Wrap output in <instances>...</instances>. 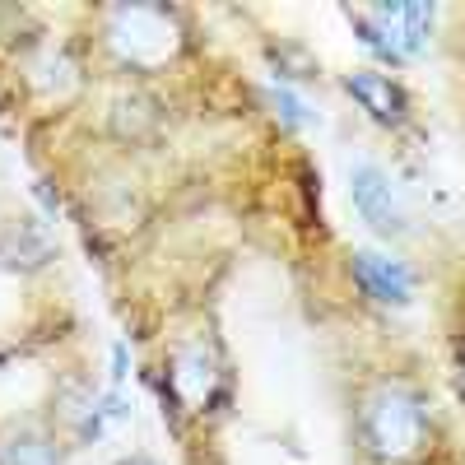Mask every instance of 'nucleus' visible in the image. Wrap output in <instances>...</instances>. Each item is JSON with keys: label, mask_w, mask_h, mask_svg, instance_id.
<instances>
[{"label": "nucleus", "mask_w": 465, "mask_h": 465, "mask_svg": "<svg viewBox=\"0 0 465 465\" xmlns=\"http://www.w3.org/2000/svg\"><path fill=\"white\" fill-rule=\"evenodd\" d=\"M349 280H354V289L377 302V307H410L414 293H419V280L414 270L396 256V252H377V247H354L349 252Z\"/></svg>", "instance_id": "nucleus-7"}, {"label": "nucleus", "mask_w": 465, "mask_h": 465, "mask_svg": "<svg viewBox=\"0 0 465 465\" xmlns=\"http://www.w3.org/2000/svg\"><path fill=\"white\" fill-rule=\"evenodd\" d=\"M451 372H456V391H460V401H465V331H460L456 344H451Z\"/></svg>", "instance_id": "nucleus-11"}, {"label": "nucleus", "mask_w": 465, "mask_h": 465, "mask_svg": "<svg viewBox=\"0 0 465 465\" xmlns=\"http://www.w3.org/2000/svg\"><path fill=\"white\" fill-rule=\"evenodd\" d=\"M344 24L354 28L363 52H372L381 65H410L423 61L433 47V5H368V10H344Z\"/></svg>", "instance_id": "nucleus-3"}, {"label": "nucleus", "mask_w": 465, "mask_h": 465, "mask_svg": "<svg viewBox=\"0 0 465 465\" xmlns=\"http://www.w3.org/2000/svg\"><path fill=\"white\" fill-rule=\"evenodd\" d=\"M0 465H65V447L47 423H15L0 433Z\"/></svg>", "instance_id": "nucleus-8"}, {"label": "nucleus", "mask_w": 465, "mask_h": 465, "mask_svg": "<svg viewBox=\"0 0 465 465\" xmlns=\"http://www.w3.org/2000/svg\"><path fill=\"white\" fill-rule=\"evenodd\" d=\"M340 89H344V98H354V107L368 116L372 126L391 131V135H401V131L414 126V98H410V89L396 80L391 70H381V65H354V70L340 74Z\"/></svg>", "instance_id": "nucleus-4"}, {"label": "nucleus", "mask_w": 465, "mask_h": 465, "mask_svg": "<svg viewBox=\"0 0 465 465\" xmlns=\"http://www.w3.org/2000/svg\"><path fill=\"white\" fill-rule=\"evenodd\" d=\"M354 438L372 465H423L438 447L433 396L405 372H377L354 396Z\"/></svg>", "instance_id": "nucleus-1"}, {"label": "nucleus", "mask_w": 465, "mask_h": 465, "mask_svg": "<svg viewBox=\"0 0 465 465\" xmlns=\"http://www.w3.org/2000/svg\"><path fill=\"white\" fill-rule=\"evenodd\" d=\"M223 381H228V372H223V359L214 354L210 340H186V344L173 349L168 391L191 414H205V405H214V391H219Z\"/></svg>", "instance_id": "nucleus-6"}, {"label": "nucleus", "mask_w": 465, "mask_h": 465, "mask_svg": "<svg viewBox=\"0 0 465 465\" xmlns=\"http://www.w3.org/2000/svg\"><path fill=\"white\" fill-rule=\"evenodd\" d=\"M270 107H275V116H280L284 126H293V131H298V126H312V107H307L289 84H275V89H270Z\"/></svg>", "instance_id": "nucleus-10"}, {"label": "nucleus", "mask_w": 465, "mask_h": 465, "mask_svg": "<svg viewBox=\"0 0 465 465\" xmlns=\"http://www.w3.org/2000/svg\"><path fill=\"white\" fill-rule=\"evenodd\" d=\"M122 465H153L149 456H131V460H122Z\"/></svg>", "instance_id": "nucleus-13"}, {"label": "nucleus", "mask_w": 465, "mask_h": 465, "mask_svg": "<svg viewBox=\"0 0 465 465\" xmlns=\"http://www.w3.org/2000/svg\"><path fill=\"white\" fill-rule=\"evenodd\" d=\"M265 56H270V65H275V80L280 84H312L317 80V61L307 56L302 47H293V43L270 47Z\"/></svg>", "instance_id": "nucleus-9"}, {"label": "nucleus", "mask_w": 465, "mask_h": 465, "mask_svg": "<svg viewBox=\"0 0 465 465\" xmlns=\"http://www.w3.org/2000/svg\"><path fill=\"white\" fill-rule=\"evenodd\" d=\"M349 205H354V214L377 232V238H386V242L410 238V210H405L391 173L381 163L363 159V163L349 168Z\"/></svg>", "instance_id": "nucleus-5"}, {"label": "nucleus", "mask_w": 465, "mask_h": 465, "mask_svg": "<svg viewBox=\"0 0 465 465\" xmlns=\"http://www.w3.org/2000/svg\"><path fill=\"white\" fill-rule=\"evenodd\" d=\"M103 52L126 74H159L186 52V19L173 5H112L98 15Z\"/></svg>", "instance_id": "nucleus-2"}, {"label": "nucleus", "mask_w": 465, "mask_h": 465, "mask_svg": "<svg viewBox=\"0 0 465 465\" xmlns=\"http://www.w3.org/2000/svg\"><path fill=\"white\" fill-rule=\"evenodd\" d=\"M122 381H126V344L116 340V344H112V391H116Z\"/></svg>", "instance_id": "nucleus-12"}]
</instances>
